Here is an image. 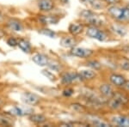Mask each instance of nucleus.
Masks as SVG:
<instances>
[{"instance_id":"obj_1","label":"nucleus","mask_w":129,"mask_h":127,"mask_svg":"<svg viewBox=\"0 0 129 127\" xmlns=\"http://www.w3.org/2000/svg\"><path fill=\"white\" fill-rule=\"evenodd\" d=\"M107 11L112 17L119 22L129 21V9L127 7H119L113 5L108 8Z\"/></svg>"},{"instance_id":"obj_2","label":"nucleus","mask_w":129,"mask_h":127,"mask_svg":"<svg viewBox=\"0 0 129 127\" xmlns=\"http://www.w3.org/2000/svg\"><path fill=\"white\" fill-rule=\"evenodd\" d=\"M80 17L84 19L85 22L89 23L90 26H102L104 24L103 18L100 17L99 16L95 15L93 11L89 10H84L80 12Z\"/></svg>"},{"instance_id":"obj_3","label":"nucleus","mask_w":129,"mask_h":127,"mask_svg":"<svg viewBox=\"0 0 129 127\" xmlns=\"http://www.w3.org/2000/svg\"><path fill=\"white\" fill-rule=\"evenodd\" d=\"M86 34L89 37L99 41H105L108 39V36L104 31L100 29L96 26H89L86 28Z\"/></svg>"},{"instance_id":"obj_4","label":"nucleus","mask_w":129,"mask_h":127,"mask_svg":"<svg viewBox=\"0 0 129 127\" xmlns=\"http://www.w3.org/2000/svg\"><path fill=\"white\" fill-rule=\"evenodd\" d=\"M9 115L11 116H19V117H22V116H29L30 114H32L34 112V109L30 108L28 107H22V106H15L12 108H10V110H8L7 112Z\"/></svg>"},{"instance_id":"obj_5","label":"nucleus","mask_w":129,"mask_h":127,"mask_svg":"<svg viewBox=\"0 0 129 127\" xmlns=\"http://www.w3.org/2000/svg\"><path fill=\"white\" fill-rule=\"evenodd\" d=\"M76 82H82L79 73L77 72H66L61 76V82L64 85H69Z\"/></svg>"},{"instance_id":"obj_6","label":"nucleus","mask_w":129,"mask_h":127,"mask_svg":"<svg viewBox=\"0 0 129 127\" xmlns=\"http://www.w3.org/2000/svg\"><path fill=\"white\" fill-rule=\"evenodd\" d=\"M21 98H22V101H23V103L29 106H35L41 101L40 96L31 92H24Z\"/></svg>"},{"instance_id":"obj_7","label":"nucleus","mask_w":129,"mask_h":127,"mask_svg":"<svg viewBox=\"0 0 129 127\" xmlns=\"http://www.w3.org/2000/svg\"><path fill=\"white\" fill-rule=\"evenodd\" d=\"M71 54L74 57L81 58V59H85V58H89V56L92 55L93 51L90 49L83 48V47H72V50L70 51Z\"/></svg>"},{"instance_id":"obj_8","label":"nucleus","mask_w":129,"mask_h":127,"mask_svg":"<svg viewBox=\"0 0 129 127\" xmlns=\"http://www.w3.org/2000/svg\"><path fill=\"white\" fill-rule=\"evenodd\" d=\"M33 62L38 66H47L49 63V58L44 53H35L32 58Z\"/></svg>"},{"instance_id":"obj_9","label":"nucleus","mask_w":129,"mask_h":127,"mask_svg":"<svg viewBox=\"0 0 129 127\" xmlns=\"http://www.w3.org/2000/svg\"><path fill=\"white\" fill-rule=\"evenodd\" d=\"M7 27L10 30L13 31V32H16L19 33L22 32L23 30V25H22V22H20L19 20L17 19H10L7 22Z\"/></svg>"},{"instance_id":"obj_10","label":"nucleus","mask_w":129,"mask_h":127,"mask_svg":"<svg viewBox=\"0 0 129 127\" xmlns=\"http://www.w3.org/2000/svg\"><path fill=\"white\" fill-rule=\"evenodd\" d=\"M59 44L64 48H72L78 44V41L73 36H64L60 39Z\"/></svg>"},{"instance_id":"obj_11","label":"nucleus","mask_w":129,"mask_h":127,"mask_svg":"<svg viewBox=\"0 0 129 127\" xmlns=\"http://www.w3.org/2000/svg\"><path fill=\"white\" fill-rule=\"evenodd\" d=\"M109 28L114 34L118 35V36H120V37L125 36V35L126 34V33H127V29H126V28L121 24L113 23V24L110 25Z\"/></svg>"},{"instance_id":"obj_12","label":"nucleus","mask_w":129,"mask_h":127,"mask_svg":"<svg viewBox=\"0 0 129 127\" xmlns=\"http://www.w3.org/2000/svg\"><path fill=\"white\" fill-rule=\"evenodd\" d=\"M38 8L43 12H49L54 8L53 0H39Z\"/></svg>"},{"instance_id":"obj_13","label":"nucleus","mask_w":129,"mask_h":127,"mask_svg":"<svg viewBox=\"0 0 129 127\" xmlns=\"http://www.w3.org/2000/svg\"><path fill=\"white\" fill-rule=\"evenodd\" d=\"M111 121L115 125L129 127V117H126V116H114L111 118Z\"/></svg>"},{"instance_id":"obj_14","label":"nucleus","mask_w":129,"mask_h":127,"mask_svg":"<svg viewBox=\"0 0 129 127\" xmlns=\"http://www.w3.org/2000/svg\"><path fill=\"white\" fill-rule=\"evenodd\" d=\"M83 30H84V26H83V24L79 23V22H72L68 27V31L73 36L79 34L80 33L83 32Z\"/></svg>"},{"instance_id":"obj_15","label":"nucleus","mask_w":129,"mask_h":127,"mask_svg":"<svg viewBox=\"0 0 129 127\" xmlns=\"http://www.w3.org/2000/svg\"><path fill=\"white\" fill-rule=\"evenodd\" d=\"M109 80L116 87H122L124 85L125 82L126 81L123 76L119 74H112L109 76Z\"/></svg>"},{"instance_id":"obj_16","label":"nucleus","mask_w":129,"mask_h":127,"mask_svg":"<svg viewBox=\"0 0 129 127\" xmlns=\"http://www.w3.org/2000/svg\"><path fill=\"white\" fill-rule=\"evenodd\" d=\"M17 47L25 53H30L31 51H32V46H31L30 42L28 39H20L19 40H18Z\"/></svg>"},{"instance_id":"obj_17","label":"nucleus","mask_w":129,"mask_h":127,"mask_svg":"<svg viewBox=\"0 0 129 127\" xmlns=\"http://www.w3.org/2000/svg\"><path fill=\"white\" fill-rule=\"evenodd\" d=\"M59 18L55 16H40L39 21L42 24H56L59 22Z\"/></svg>"},{"instance_id":"obj_18","label":"nucleus","mask_w":129,"mask_h":127,"mask_svg":"<svg viewBox=\"0 0 129 127\" xmlns=\"http://www.w3.org/2000/svg\"><path fill=\"white\" fill-rule=\"evenodd\" d=\"M28 118L31 122H33L34 124H42L47 121V117L43 114H35L32 113L28 116Z\"/></svg>"},{"instance_id":"obj_19","label":"nucleus","mask_w":129,"mask_h":127,"mask_svg":"<svg viewBox=\"0 0 129 127\" xmlns=\"http://www.w3.org/2000/svg\"><path fill=\"white\" fill-rule=\"evenodd\" d=\"M99 90L101 92L102 95H103L105 97H110L112 98V96L114 95V91L112 89V87L109 84H103L100 86Z\"/></svg>"},{"instance_id":"obj_20","label":"nucleus","mask_w":129,"mask_h":127,"mask_svg":"<svg viewBox=\"0 0 129 127\" xmlns=\"http://www.w3.org/2000/svg\"><path fill=\"white\" fill-rule=\"evenodd\" d=\"M82 78V81H86V80H92L95 77V72L90 70H83L81 71L78 72Z\"/></svg>"},{"instance_id":"obj_21","label":"nucleus","mask_w":129,"mask_h":127,"mask_svg":"<svg viewBox=\"0 0 129 127\" xmlns=\"http://www.w3.org/2000/svg\"><path fill=\"white\" fill-rule=\"evenodd\" d=\"M112 98H113L114 100H115L117 102H119L121 106L125 105V104L127 103V101H128V98L126 97L124 94H121L119 92H114Z\"/></svg>"},{"instance_id":"obj_22","label":"nucleus","mask_w":129,"mask_h":127,"mask_svg":"<svg viewBox=\"0 0 129 127\" xmlns=\"http://www.w3.org/2000/svg\"><path fill=\"white\" fill-rule=\"evenodd\" d=\"M47 66L49 67V69H51L52 70L56 71V72H59L62 69L61 64H59V62H57V61H50L49 60V63L47 64Z\"/></svg>"},{"instance_id":"obj_23","label":"nucleus","mask_w":129,"mask_h":127,"mask_svg":"<svg viewBox=\"0 0 129 127\" xmlns=\"http://www.w3.org/2000/svg\"><path fill=\"white\" fill-rule=\"evenodd\" d=\"M39 32H40L41 34L46 35V36L50 37V38H54L56 36V33L54 31L49 29V28H42V29H41Z\"/></svg>"},{"instance_id":"obj_24","label":"nucleus","mask_w":129,"mask_h":127,"mask_svg":"<svg viewBox=\"0 0 129 127\" xmlns=\"http://www.w3.org/2000/svg\"><path fill=\"white\" fill-rule=\"evenodd\" d=\"M87 65L95 70H100L102 68V64L98 61H96V60H89V61L87 62Z\"/></svg>"},{"instance_id":"obj_25","label":"nucleus","mask_w":129,"mask_h":127,"mask_svg":"<svg viewBox=\"0 0 129 127\" xmlns=\"http://www.w3.org/2000/svg\"><path fill=\"white\" fill-rule=\"evenodd\" d=\"M90 5L95 10H100L104 7V3H103L102 0H94V1L91 3Z\"/></svg>"},{"instance_id":"obj_26","label":"nucleus","mask_w":129,"mask_h":127,"mask_svg":"<svg viewBox=\"0 0 129 127\" xmlns=\"http://www.w3.org/2000/svg\"><path fill=\"white\" fill-rule=\"evenodd\" d=\"M12 124V122L10 120V118L5 117L3 115H0V125L4 126H10Z\"/></svg>"},{"instance_id":"obj_27","label":"nucleus","mask_w":129,"mask_h":127,"mask_svg":"<svg viewBox=\"0 0 129 127\" xmlns=\"http://www.w3.org/2000/svg\"><path fill=\"white\" fill-rule=\"evenodd\" d=\"M6 43H7V45L10 47H16L18 46V39H16V38H14V37H10V38L7 39Z\"/></svg>"},{"instance_id":"obj_28","label":"nucleus","mask_w":129,"mask_h":127,"mask_svg":"<svg viewBox=\"0 0 129 127\" xmlns=\"http://www.w3.org/2000/svg\"><path fill=\"white\" fill-rule=\"evenodd\" d=\"M109 107L110 108H112V109H119V108L121 107L122 106L120 105L119 102H117L115 100H114L113 98H112V99L109 101Z\"/></svg>"},{"instance_id":"obj_29","label":"nucleus","mask_w":129,"mask_h":127,"mask_svg":"<svg viewBox=\"0 0 129 127\" xmlns=\"http://www.w3.org/2000/svg\"><path fill=\"white\" fill-rule=\"evenodd\" d=\"M42 74L44 75L45 76H47V78H48L49 80L51 81H54L55 80V76L49 70H42Z\"/></svg>"},{"instance_id":"obj_30","label":"nucleus","mask_w":129,"mask_h":127,"mask_svg":"<svg viewBox=\"0 0 129 127\" xmlns=\"http://www.w3.org/2000/svg\"><path fill=\"white\" fill-rule=\"evenodd\" d=\"M120 68H121L122 70H129V60L123 59L120 63Z\"/></svg>"},{"instance_id":"obj_31","label":"nucleus","mask_w":129,"mask_h":127,"mask_svg":"<svg viewBox=\"0 0 129 127\" xmlns=\"http://www.w3.org/2000/svg\"><path fill=\"white\" fill-rule=\"evenodd\" d=\"M73 94H74V90L72 89H70V88L66 89L63 91V95L66 97H71L72 95H73Z\"/></svg>"},{"instance_id":"obj_32","label":"nucleus","mask_w":129,"mask_h":127,"mask_svg":"<svg viewBox=\"0 0 129 127\" xmlns=\"http://www.w3.org/2000/svg\"><path fill=\"white\" fill-rule=\"evenodd\" d=\"M122 87H123L124 89H126V90L129 91V81H126L125 83H124V85Z\"/></svg>"},{"instance_id":"obj_33","label":"nucleus","mask_w":129,"mask_h":127,"mask_svg":"<svg viewBox=\"0 0 129 127\" xmlns=\"http://www.w3.org/2000/svg\"><path fill=\"white\" fill-rule=\"evenodd\" d=\"M106 3L110 4V5H114L116 3V0H105Z\"/></svg>"},{"instance_id":"obj_34","label":"nucleus","mask_w":129,"mask_h":127,"mask_svg":"<svg viewBox=\"0 0 129 127\" xmlns=\"http://www.w3.org/2000/svg\"><path fill=\"white\" fill-rule=\"evenodd\" d=\"M81 1H83L85 4H89V5H91V3H92L94 0H81Z\"/></svg>"},{"instance_id":"obj_35","label":"nucleus","mask_w":129,"mask_h":127,"mask_svg":"<svg viewBox=\"0 0 129 127\" xmlns=\"http://www.w3.org/2000/svg\"><path fill=\"white\" fill-rule=\"evenodd\" d=\"M4 20H5V16H4V15L2 14V12L0 11V22H2Z\"/></svg>"},{"instance_id":"obj_36","label":"nucleus","mask_w":129,"mask_h":127,"mask_svg":"<svg viewBox=\"0 0 129 127\" xmlns=\"http://www.w3.org/2000/svg\"><path fill=\"white\" fill-rule=\"evenodd\" d=\"M59 1L60 2V3L64 4V5H66V4L69 3V0H59Z\"/></svg>"},{"instance_id":"obj_37","label":"nucleus","mask_w":129,"mask_h":127,"mask_svg":"<svg viewBox=\"0 0 129 127\" xmlns=\"http://www.w3.org/2000/svg\"><path fill=\"white\" fill-rule=\"evenodd\" d=\"M4 35H5V33H4V31L0 28V38H2V37H4Z\"/></svg>"},{"instance_id":"obj_38","label":"nucleus","mask_w":129,"mask_h":127,"mask_svg":"<svg viewBox=\"0 0 129 127\" xmlns=\"http://www.w3.org/2000/svg\"><path fill=\"white\" fill-rule=\"evenodd\" d=\"M3 104H4V101L1 99V98H0V106H2Z\"/></svg>"},{"instance_id":"obj_39","label":"nucleus","mask_w":129,"mask_h":127,"mask_svg":"<svg viewBox=\"0 0 129 127\" xmlns=\"http://www.w3.org/2000/svg\"><path fill=\"white\" fill-rule=\"evenodd\" d=\"M126 7H127V8H128V9H129V5H128L127 6H126Z\"/></svg>"}]
</instances>
